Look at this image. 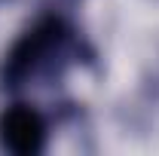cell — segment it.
<instances>
[{
	"mask_svg": "<svg viewBox=\"0 0 159 156\" xmlns=\"http://www.w3.org/2000/svg\"><path fill=\"white\" fill-rule=\"evenodd\" d=\"M83 55V40L61 16H43L21 34L6 52L0 77L6 89H19L37 77L61 74L70 61Z\"/></svg>",
	"mask_w": 159,
	"mask_h": 156,
	"instance_id": "obj_1",
	"label": "cell"
},
{
	"mask_svg": "<svg viewBox=\"0 0 159 156\" xmlns=\"http://www.w3.org/2000/svg\"><path fill=\"white\" fill-rule=\"evenodd\" d=\"M49 126L37 107L12 104L0 113V147L19 156H37L46 147Z\"/></svg>",
	"mask_w": 159,
	"mask_h": 156,
	"instance_id": "obj_2",
	"label": "cell"
}]
</instances>
